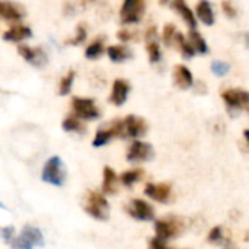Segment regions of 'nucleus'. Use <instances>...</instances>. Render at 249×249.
<instances>
[{"mask_svg":"<svg viewBox=\"0 0 249 249\" xmlns=\"http://www.w3.org/2000/svg\"><path fill=\"white\" fill-rule=\"evenodd\" d=\"M41 178L47 184H51L54 187H61L66 182V169L63 160L58 156L50 158L44 165Z\"/></svg>","mask_w":249,"mask_h":249,"instance_id":"obj_1","label":"nucleus"},{"mask_svg":"<svg viewBox=\"0 0 249 249\" xmlns=\"http://www.w3.org/2000/svg\"><path fill=\"white\" fill-rule=\"evenodd\" d=\"M85 212L96 220H107L109 217V203L98 191H90L86 200Z\"/></svg>","mask_w":249,"mask_h":249,"instance_id":"obj_2","label":"nucleus"},{"mask_svg":"<svg viewBox=\"0 0 249 249\" xmlns=\"http://www.w3.org/2000/svg\"><path fill=\"white\" fill-rule=\"evenodd\" d=\"M155 232L158 239L166 241L172 239L184 232V223L179 219H165V220H156L155 222Z\"/></svg>","mask_w":249,"mask_h":249,"instance_id":"obj_3","label":"nucleus"},{"mask_svg":"<svg viewBox=\"0 0 249 249\" xmlns=\"http://www.w3.org/2000/svg\"><path fill=\"white\" fill-rule=\"evenodd\" d=\"M71 108L74 111V117L79 120H96L99 118L101 112L95 105L93 99L89 98H73L71 99Z\"/></svg>","mask_w":249,"mask_h":249,"instance_id":"obj_4","label":"nucleus"},{"mask_svg":"<svg viewBox=\"0 0 249 249\" xmlns=\"http://www.w3.org/2000/svg\"><path fill=\"white\" fill-rule=\"evenodd\" d=\"M146 131H147V123L137 115H127L124 120H121L123 137L139 139V137L144 136Z\"/></svg>","mask_w":249,"mask_h":249,"instance_id":"obj_5","label":"nucleus"},{"mask_svg":"<svg viewBox=\"0 0 249 249\" xmlns=\"http://www.w3.org/2000/svg\"><path fill=\"white\" fill-rule=\"evenodd\" d=\"M144 1L142 0H127L123 3L120 10V18L123 23H137L144 13Z\"/></svg>","mask_w":249,"mask_h":249,"instance_id":"obj_6","label":"nucleus"},{"mask_svg":"<svg viewBox=\"0 0 249 249\" xmlns=\"http://www.w3.org/2000/svg\"><path fill=\"white\" fill-rule=\"evenodd\" d=\"M155 156V150L152 144L146 142H133V144L127 150V160L131 163H140V162H149Z\"/></svg>","mask_w":249,"mask_h":249,"instance_id":"obj_7","label":"nucleus"},{"mask_svg":"<svg viewBox=\"0 0 249 249\" xmlns=\"http://www.w3.org/2000/svg\"><path fill=\"white\" fill-rule=\"evenodd\" d=\"M127 213L136 219V220H142V222H150V220H155V212H153V207L146 203L144 200H140V198H134L131 200L127 207H125Z\"/></svg>","mask_w":249,"mask_h":249,"instance_id":"obj_8","label":"nucleus"},{"mask_svg":"<svg viewBox=\"0 0 249 249\" xmlns=\"http://www.w3.org/2000/svg\"><path fill=\"white\" fill-rule=\"evenodd\" d=\"M222 98L225 104L232 109H242L248 111L249 95L247 90L242 89H226L222 92Z\"/></svg>","mask_w":249,"mask_h":249,"instance_id":"obj_9","label":"nucleus"},{"mask_svg":"<svg viewBox=\"0 0 249 249\" xmlns=\"http://www.w3.org/2000/svg\"><path fill=\"white\" fill-rule=\"evenodd\" d=\"M18 53H19L28 63H31V64L35 66V67H42V66H45L47 61H48V57H47L45 51H44L42 48H39V47L31 48V47H28V45H19V47H18Z\"/></svg>","mask_w":249,"mask_h":249,"instance_id":"obj_10","label":"nucleus"},{"mask_svg":"<svg viewBox=\"0 0 249 249\" xmlns=\"http://www.w3.org/2000/svg\"><path fill=\"white\" fill-rule=\"evenodd\" d=\"M144 194L158 203H168L172 197V187L169 184H147L144 187Z\"/></svg>","mask_w":249,"mask_h":249,"instance_id":"obj_11","label":"nucleus"},{"mask_svg":"<svg viewBox=\"0 0 249 249\" xmlns=\"http://www.w3.org/2000/svg\"><path fill=\"white\" fill-rule=\"evenodd\" d=\"M128 92H130V83H128L127 80H124V79H117V80H114L112 92H111L109 101H111L114 105L121 107V105L127 101Z\"/></svg>","mask_w":249,"mask_h":249,"instance_id":"obj_12","label":"nucleus"},{"mask_svg":"<svg viewBox=\"0 0 249 249\" xmlns=\"http://www.w3.org/2000/svg\"><path fill=\"white\" fill-rule=\"evenodd\" d=\"M174 82L179 89H190L194 85V77L191 70L184 64H177L174 67Z\"/></svg>","mask_w":249,"mask_h":249,"instance_id":"obj_13","label":"nucleus"},{"mask_svg":"<svg viewBox=\"0 0 249 249\" xmlns=\"http://www.w3.org/2000/svg\"><path fill=\"white\" fill-rule=\"evenodd\" d=\"M19 236L23 238L32 248L34 247H44V244H45V238H44L42 232L38 228L32 226V225L23 226V229H22Z\"/></svg>","mask_w":249,"mask_h":249,"instance_id":"obj_14","label":"nucleus"},{"mask_svg":"<svg viewBox=\"0 0 249 249\" xmlns=\"http://www.w3.org/2000/svg\"><path fill=\"white\" fill-rule=\"evenodd\" d=\"M32 36V31L29 26H25L22 23H13L4 34H3V39L6 41H13V42H18V41H22L25 38H29Z\"/></svg>","mask_w":249,"mask_h":249,"instance_id":"obj_15","label":"nucleus"},{"mask_svg":"<svg viewBox=\"0 0 249 249\" xmlns=\"http://www.w3.org/2000/svg\"><path fill=\"white\" fill-rule=\"evenodd\" d=\"M102 191H104V194H108V196H114L118 191V177H117L115 171L109 166L104 168Z\"/></svg>","mask_w":249,"mask_h":249,"instance_id":"obj_16","label":"nucleus"},{"mask_svg":"<svg viewBox=\"0 0 249 249\" xmlns=\"http://www.w3.org/2000/svg\"><path fill=\"white\" fill-rule=\"evenodd\" d=\"M171 6L182 16V19L190 26V29L191 31H196V28H197V19H196V15L193 13V10L187 6V3L184 0H175Z\"/></svg>","mask_w":249,"mask_h":249,"instance_id":"obj_17","label":"nucleus"},{"mask_svg":"<svg viewBox=\"0 0 249 249\" xmlns=\"http://www.w3.org/2000/svg\"><path fill=\"white\" fill-rule=\"evenodd\" d=\"M0 16L7 20L18 22L23 18V10L12 1H0Z\"/></svg>","mask_w":249,"mask_h":249,"instance_id":"obj_18","label":"nucleus"},{"mask_svg":"<svg viewBox=\"0 0 249 249\" xmlns=\"http://www.w3.org/2000/svg\"><path fill=\"white\" fill-rule=\"evenodd\" d=\"M196 13H197V18L207 26H212L214 23V12H213V7L212 4L207 1V0H203V1H198L197 6H196Z\"/></svg>","mask_w":249,"mask_h":249,"instance_id":"obj_19","label":"nucleus"},{"mask_svg":"<svg viewBox=\"0 0 249 249\" xmlns=\"http://www.w3.org/2000/svg\"><path fill=\"white\" fill-rule=\"evenodd\" d=\"M107 53H108L109 60L114 63H123V61L131 58V55H133L130 48L125 45H109Z\"/></svg>","mask_w":249,"mask_h":249,"instance_id":"obj_20","label":"nucleus"},{"mask_svg":"<svg viewBox=\"0 0 249 249\" xmlns=\"http://www.w3.org/2000/svg\"><path fill=\"white\" fill-rule=\"evenodd\" d=\"M188 44L194 50V53H200V54H207L209 53V45H207L206 39L197 31H190Z\"/></svg>","mask_w":249,"mask_h":249,"instance_id":"obj_21","label":"nucleus"},{"mask_svg":"<svg viewBox=\"0 0 249 249\" xmlns=\"http://www.w3.org/2000/svg\"><path fill=\"white\" fill-rule=\"evenodd\" d=\"M61 127H63V130H64V131L79 133V134L85 133V127H83V124H82V123H80V120H79V118H76L74 115L67 117V118L63 121Z\"/></svg>","mask_w":249,"mask_h":249,"instance_id":"obj_22","label":"nucleus"},{"mask_svg":"<svg viewBox=\"0 0 249 249\" xmlns=\"http://www.w3.org/2000/svg\"><path fill=\"white\" fill-rule=\"evenodd\" d=\"M143 175H144V172H143L142 169H130V171H125L124 174H121L120 181H121L125 187H130V185L136 184L137 181H140Z\"/></svg>","mask_w":249,"mask_h":249,"instance_id":"obj_23","label":"nucleus"},{"mask_svg":"<svg viewBox=\"0 0 249 249\" xmlns=\"http://www.w3.org/2000/svg\"><path fill=\"white\" fill-rule=\"evenodd\" d=\"M74 70H70L61 80H60V85H58V95H69L70 90H71V86H73V82H74Z\"/></svg>","mask_w":249,"mask_h":249,"instance_id":"obj_24","label":"nucleus"},{"mask_svg":"<svg viewBox=\"0 0 249 249\" xmlns=\"http://www.w3.org/2000/svg\"><path fill=\"white\" fill-rule=\"evenodd\" d=\"M102 53H104L102 39H96V41H93V42L86 48L85 55H86L88 58H90V60H95V58H98L99 55H102Z\"/></svg>","mask_w":249,"mask_h":249,"instance_id":"obj_25","label":"nucleus"},{"mask_svg":"<svg viewBox=\"0 0 249 249\" xmlns=\"http://www.w3.org/2000/svg\"><path fill=\"white\" fill-rule=\"evenodd\" d=\"M147 53H149V58L152 63H158L160 60L162 53H160V47L158 44V39L147 41Z\"/></svg>","mask_w":249,"mask_h":249,"instance_id":"obj_26","label":"nucleus"},{"mask_svg":"<svg viewBox=\"0 0 249 249\" xmlns=\"http://www.w3.org/2000/svg\"><path fill=\"white\" fill-rule=\"evenodd\" d=\"M229 70H231V64H229V63H226V61L214 60V61L212 63V71H213L216 76H219V77L226 76V74L229 73Z\"/></svg>","mask_w":249,"mask_h":249,"instance_id":"obj_27","label":"nucleus"},{"mask_svg":"<svg viewBox=\"0 0 249 249\" xmlns=\"http://www.w3.org/2000/svg\"><path fill=\"white\" fill-rule=\"evenodd\" d=\"M175 34H177V29L172 23H168L165 28H163V42L166 45H174V38H175Z\"/></svg>","mask_w":249,"mask_h":249,"instance_id":"obj_28","label":"nucleus"},{"mask_svg":"<svg viewBox=\"0 0 249 249\" xmlns=\"http://www.w3.org/2000/svg\"><path fill=\"white\" fill-rule=\"evenodd\" d=\"M223 239H225V235H223L222 228H219V226L213 228L210 231V233H209V238H207V241L212 242V244H222Z\"/></svg>","mask_w":249,"mask_h":249,"instance_id":"obj_29","label":"nucleus"},{"mask_svg":"<svg viewBox=\"0 0 249 249\" xmlns=\"http://www.w3.org/2000/svg\"><path fill=\"white\" fill-rule=\"evenodd\" d=\"M85 39H86V28H85L83 25H79V26H77V34H76V36L71 38V39H67L66 42H67V44H71V45H77V44H82Z\"/></svg>","mask_w":249,"mask_h":249,"instance_id":"obj_30","label":"nucleus"},{"mask_svg":"<svg viewBox=\"0 0 249 249\" xmlns=\"http://www.w3.org/2000/svg\"><path fill=\"white\" fill-rule=\"evenodd\" d=\"M222 7H223L225 13H226L229 18H235V16L238 15V10H236V7L233 6L232 1H222Z\"/></svg>","mask_w":249,"mask_h":249,"instance_id":"obj_31","label":"nucleus"},{"mask_svg":"<svg viewBox=\"0 0 249 249\" xmlns=\"http://www.w3.org/2000/svg\"><path fill=\"white\" fill-rule=\"evenodd\" d=\"M0 235L3 238V241L6 244H9V241L15 236V228L13 226H7V228H1L0 229Z\"/></svg>","mask_w":249,"mask_h":249,"instance_id":"obj_32","label":"nucleus"},{"mask_svg":"<svg viewBox=\"0 0 249 249\" xmlns=\"http://www.w3.org/2000/svg\"><path fill=\"white\" fill-rule=\"evenodd\" d=\"M149 249H171V248H168V247L165 245V242H163V241H160V239H158V238H153V239H150V242H149Z\"/></svg>","mask_w":249,"mask_h":249,"instance_id":"obj_33","label":"nucleus"},{"mask_svg":"<svg viewBox=\"0 0 249 249\" xmlns=\"http://www.w3.org/2000/svg\"><path fill=\"white\" fill-rule=\"evenodd\" d=\"M117 38L121 39V41H130L133 36H131V34H130L128 31H120V32L117 34Z\"/></svg>","mask_w":249,"mask_h":249,"instance_id":"obj_34","label":"nucleus"},{"mask_svg":"<svg viewBox=\"0 0 249 249\" xmlns=\"http://www.w3.org/2000/svg\"><path fill=\"white\" fill-rule=\"evenodd\" d=\"M0 209H6V207H4V204H1V203H0Z\"/></svg>","mask_w":249,"mask_h":249,"instance_id":"obj_35","label":"nucleus"}]
</instances>
